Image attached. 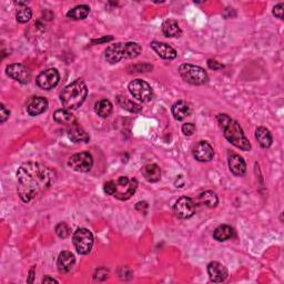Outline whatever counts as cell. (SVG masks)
Masks as SVG:
<instances>
[{
    "instance_id": "6da1fadb",
    "label": "cell",
    "mask_w": 284,
    "mask_h": 284,
    "mask_svg": "<svg viewBox=\"0 0 284 284\" xmlns=\"http://www.w3.org/2000/svg\"><path fill=\"white\" fill-rule=\"evenodd\" d=\"M18 195L28 203L46 192L55 182V173L46 165L37 162L21 164L17 171Z\"/></svg>"
},
{
    "instance_id": "7a4b0ae2",
    "label": "cell",
    "mask_w": 284,
    "mask_h": 284,
    "mask_svg": "<svg viewBox=\"0 0 284 284\" xmlns=\"http://www.w3.org/2000/svg\"><path fill=\"white\" fill-rule=\"evenodd\" d=\"M217 122L223 130V135L225 139L228 140L231 144H233L238 149L243 151L251 150V143L245 137L242 127L236 120L231 119L228 115H219L217 116Z\"/></svg>"
},
{
    "instance_id": "3957f363",
    "label": "cell",
    "mask_w": 284,
    "mask_h": 284,
    "mask_svg": "<svg viewBox=\"0 0 284 284\" xmlns=\"http://www.w3.org/2000/svg\"><path fill=\"white\" fill-rule=\"evenodd\" d=\"M88 96V88L82 79H77L65 87L60 94V100L65 109L75 110L82 105Z\"/></svg>"
},
{
    "instance_id": "277c9868",
    "label": "cell",
    "mask_w": 284,
    "mask_h": 284,
    "mask_svg": "<svg viewBox=\"0 0 284 284\" xmlns=\"http://www.w3.org/2000/svg\"><path fill=\"white\" fill-rule=\"evenodd\" d=\"M138 189V181L135 178L120 177L105 184L103 190L108 196H112L119 200H129Z\"/></svg>"
},
{
    "instance_id": "5b68a950",
    "label": "cell",
    "mask_w": 284,
    "mask_h": 284,
    "mask_svg": "<svg viewBox=\"0 0 284 284\" xmlns=\"http://www.w3.org/2000/svg\"><path fill=\"white\" fill-rule=\"evenodd\" d=\"M142 51L137 42H118L109 46L105 51V58L110 64H118L122 59H132L138 57Z\"/></svg>"
},
{
    "instance_id": "8992f818",
    "label": "cell",
    "mask_w": 284,
    "mask_h": 284,
    "mask_svg": "<svg viewBox=\"0 0 284 284\" xmlns=\"http://www.w3.org/2000/svg\"><path fill=\"white\" fill-rule=\"evenodd\" d=\"M179 73L184 81L193 86H202L208 82V73L206 70L191 64H183L179 67Z\"/></svg>"
},
{
    "instance_id": "52a82bcc",
    "label": "cell",
    "mask_w": 284,
    "mask_h": 284,
    "mask_svg": "<svg viewBox=\"0 0 284 284\" xmlns=\"http://www.w3.org/2000/svg\"><path fill=\"white\" fill-rule=\"evenodd\" d=\"M72 242L75 251L79 254L86 255L90 253L93 247V235L88 229L80 228L77 231H74Z\"/></svg>"
},
{
    "instance_id": "ba28073f",
    "label": "cell",
    "mask_w": 284,
    "mask_h": 284,
    "mask_svg": "<svg viewBox=\"0 0 284 284\" xmlns=\"http://www.w3.org/2000/svg\"><path fill=\"white\" fill-rule=\"evenodd\" d=\"M129 91L132 97L140 102H149L153 99V90L144 80L136 79L129 83Z\"/></svg>"
},
{
    "instance_id": "9c48e42d",
    "label": "cell",
    "mask_w": 284,
    "mask_h": 284,
    "mask_svg": "<svg viewBox=\"0 0 284 284\" xmlns=\"http://www.w3.org/2000/svg\"><path fill=\"white\" fill-rule=\"evenodd\" d=\"M173 211L174 214H176L179 219H190V217L196 214L197 203L191 198L182 197L177 200L176 205L173 207Z\"/></svg>"
},
{
    "instance_id": "30bf717a",
    "label": "cell",
    "mask_w": 284,
    "mask_h": 284,
    "mask_svg": "<svg viewBox=\"0 0 284 284\" xmlns=\"http://www.w3.org/2000/svg\"><path fill=\"white\" fill-rule=\"evenodd\" d=\"M68 165L75 172L86 173L92 169L93 158L89 152L75 153L72 157H70L68 161Z\"/></svg>"
},
{
    "instance_id": "8fae6325",
    "label": "cell",
    "mask_w": 284,
    "mask_h": 284,
    "mask_svg": "<svg viewBox=\"0 0 284 284\" xmlns=\"http://www.w3.org/2000/svg\"><path fill=\"white\" fill-rule=\"evenodd\" d=\"M60 80V74L58 72V70L55 68L47 69L42 72L39 73V75L37 77V84L41 89L44 90H50L57 87V84L59 83Z\"/></svg>"
},
{
    "instance_id": "7c38bea8",
    "label": "cell",
    "mask_w": 284,
    "mask_h": 284,
    "mask_svg": "<svg viewBox=\"0 0 284 284\" xmlns=\"http://www.w3.org/2000/svg\"><path fill=\"white\" fill-rule=\"evenodd\" d=\"M6 73L8 77H10L11 79L16 80V81L22 84H27L31 79V73L29 69L21 64L9 65L6 68Z\"/></svg>"
},
{
    "instance_id": "4fadbf2b",
    "label": "cell",
    "mask_w": 284,
    "mask_h": 284,
    "mask_svg": "<svg viewBox=\"0 0 284 284\" xmlns=\"http://www.w3.org/2000/svg\"><path fill=\"white\" fill-rule=\"evenodd\" d=\"M213 155H214V150L207 141H199L193 148V157L200 162H208L212 160Z\"/></svg>"
},
{
    "instance_id": "5bb4252c",
    "label": "cell",
    "mask_w": 284,
    "mask_h": 284,
    "mask_svg": "<svg viewBox=\"0 0 284 284\" xmlns=\"http://www.w3.org/2000/svg\"><path fill=\"white\" fill-rule=\"evenodd\" d=\"M208 274H209L210 280L212 282H223L226 278H228V270L223 266V264L213 261L210 262L208 266Z\"/></svg>"
},
{
    "instance_id": "9a60e30c",
    "label": "cell",
    "mask_w": 284,
    "mask_h": 284,
    "mask_svg": "<svg viewBox=\"0 0 284 284\" xmlns=\"http://www.w3.org/2000/svg\"><path fill=\"white\" fill-rule=\"evenodd\" d=\"M48 100L44 97H34L30 99V101L27 105V112L30 116L36 117L44 113L48 109Z\"/></svg>"
},
{
    "instance_id": "2e32d148",
    "label": "cell",
    "mask_w": 284,
    "mask_h": 284,
    "mask_svg": "<svg viewBox=\"0 0 284 284\" xmlns=\"http://www.w3.org/2000/svg\"><path fill=\"white\" fill-rule=\"evenodd\" d=\"M151 48H152L155 51V54L161 57L162 59L172 60L176 59L178 56L176 49H173L171 46H169L167 44H163V42L152 41L151 42Z\"/></svg>"
},
{
    "instance_id": "e0dca14e",
    "label": "cell",
    "mask_w": 284,
    "mask_h": 284,
    "mask_svg": "<svg viewBox=\"0 0 284 284\" xmlns=\"http://www.w3.org/2000/svg\"><path fill=\"white\" fill-rule=\"evenodd\" d=\"M75 263V257L70 251H63L59 254L58 260H57V267H58L59 272L68 273L71 271Z\"/></svg>"
},
{
    "instance_id": "ac0fdd59",
    "label": "cell",
    "mask_w": 284,
    "mask_h": 284,
    "mask_svg": "<svg viewBox=\"0 0 284 284\" xmlns=\"http://www.w3.org/2000/svg\"><path fill=\"white\" fill-rule=\"evenodd\" d=\"M229 169L234 176H243L247 171V163L241 155L231 153L229 157Z\"/></svg>"
},
{
    "instance_id": "d6986e66",
    "label": "cell",
    "mask_w": 284,
    "mask_h": 284,
    "mask_svg": "<svg viewBox=\"0 0 284 284\" xmlns=\"http://www.w3.org/2000/svg\"><path fill=\"white\" fill-rule=\"evenodd\" d=\"M68 137L71 141L75 142V143H80V142L87 143V142H89V140H90L89 135L77 124H73V125L69 126Z\"/></svg>"
},
{
    "instance_id": "ffe728a7",
    "label": "cell",
    "mask_w": 284,
    "mask_h": 284,
    "mask_svg": "<svg viewBox=\"0 0 284 284\" xmlns=\"http://www.w3.org/2000/svg\"><path fill=\"white\" fill-rule=\"evenodd\" d=\"M172 115L176 120L182 121L191 115V107L186 101H178L172 106Z\"/></svg>"
},
{
    "instance_id": "44dd1931",
    "label": "cell",
    "mask_w": 284,
    "mask_h": 284,
    "mask_svg": "<svg viewBox=\"0 0 284 284\" xmlns=\"http://www.w3.org/2000/svg\"><path fill=\"white\" fill-rule=\"evenodd\" d=\"M142 176L148 182H158L161 178V169L157 164H146L141 170Z\"/></svg>"
},
{
    "instance_id": "7402d4cb",
    "label": "cell",
    "mask_w": 284,
    "mask_h": 284,
    "mask_svg": "<svg viewBox=\"0 0 284 284\" xmlns=\"http://www.w3.org/2000/svg\"><path fill=\"white\" fill-rule=\"evenodd\" d=\"M255 138H257L259 144L264 149L270 148L273 142L271 132H270V130L264 127L257 128V130H255Z\"/></svg>"
},
{
    "instance_id": "603a6c76",
    "label": "cell",
    "mask_w": 284,
    "mask_h": 284,
    "mask_svg": "<svg viewBox=\"0 0 284 284\" xmlns=\"http://www.w3.org/2000/svg\"><path fill=\"white\" fill-rule=\"evenodd\" d=\"M162 32L165 37L168 38H174V37H180L182 35L181 28L179 27V23L173 20V19H169V20H165L162 25Z\"/></svg>"
},
{
    "instance_id": "cb8c5ba5",
    "label": "cell",
    "mask_w": 284,
    "mask_h": 284,
    "mask_svg": "<svg viewBox=\"0 0 284 284\" xmlns=\"http://www.w3.org/2000/svg\"><path fill=\"white\" fill-rule=\"evenodd\" d=\"M54 119L56 122L60 125H68L71 126L75 124V118L67 109H59L54 113Z\"/></svg>"
},
{
    "instance_id": "d4e9b609",
    "label": "cell",
    "mask_w": 284,
    "mask_h": 284,
    "mask_svg": "<svg viewBox=\"0 0 284 284\" xmlns=\"http://www.w3.org/2000/svg\"><path fill=\"white\" fill-rule=\"evenodd\" d=\"M233 233L234 231L230 225L222 224L217 226L214 232H213V238H214V240L219 241V242H224V241L231 239L233 236Z\"/></svg>"
},
{
    "instance_id": "484cf974",
    "label": "cell",
    "mask_w": 284,
    "mask_h": 284,
    "mask_svg": "<svg viewBox=\"0 0 284 284\" xmlns=\"http://www.w3.org/2000/svg\"><path fill=\"white\" fill-rule=\"evenodd\" d=\"M113 106L108 99H101L94 105V111L101 118H108L112 113Z\"/></svg>"
},
{
    "instance_id": "4316f807",
    "label": "cell",
    "mask_w": 284,
    "mask_h": 284,
    "mask_svg": "<svg viewBox=\"0 0 284 284\" xmlns=\"http://www.w3.org/2000/svg\"><path fill=\"white\" fill-rule=\"evenodd\" d=\"M90 12V7L87 4H80L71 9L67 12V17L72 19V20H82V19H86Z\"/></svg>"
},
{
    "instance_id": "83f0119b",
    "label": "cell",
    "mask_w": 284,
    "mask_h": 284,
    "mask_svg": "<svg viewBox=\"0 0 284 284\" xmlns=\"http://www.w3.org/2000/svg\"><path fill=\"white\" fill-rule=\"evenodd\" d=\"M199 202L208 208H215L219 203V199L213 191H205L199 196Z\"/></svg>"
},
{
    "instance_id": "f1b7e54d",
    "label": "cell",
    "mask_w": 284,
    "mask_h": 284,
    "mask_svg": "<svg viewBox=\"0 0 284 284\" xmlns=\"http://www.w3.org/2000/svg\"><path fill=\"white\" fill-rule=\"evenodd\" d=\"M117 101H118V103H119V106L122 109H125V110L129 111V112L138 113V112L141 111V109H142V107L140 105H138V103H136L134 101L129 100V99L126 98V97L119 96V97L117 98Z\"/></svg>"
},
{
    "instance_id": "f546056e",
    "label": "cell",
    "mask_w": 284,
    "mask_h": 284,
    "mask_svg": "<svg viewBox=\"0 0 284 284\" xmlns=\"http://www.w3.org/2000/svg\"><path fill=\"white\" fill-rule=\"evenodd\" d=\"M31 17H32V11H31L30 8H28L27 6H25V7H21V8L18 9L17 15H16L18 22L26 23L30 20Z\"/></svg>"
},
{
    "instance_id": "4dcf8cb0",
    "label": "cell",
    "mask_w": 284,
    "mask_h": 284,
    "mask_svg": "<svg viewBox=\"0 0 284 284\" xmlns=\"http://www.w3.org/2000/svg\"><path fill=\"white\" fill-rule=\"evenodd\" d=\"M55 230H56L57 235H58L60 239L68 238V236L71 234L70 226L67 223H65V222H60V223L57 224Z\"/></svg>"
},
{
    "instance_id": "1f68e13d",
    "label": "cell",
    "mask_w": 284,
    "mask_h": 284,
    "mask_svg": "<svg viewBox=\"0 0 284 284\" xmlns=\"http://www.w3.org/2000/svg\"><path fill=\"white\" fill-rule=\"evenodd\" d=\"M196 131V126L193 124H184L182 126V132L184 136H192Z\"/></svg>"
},
{
    "instance_id": "d6a6232c",
    "label": "cell",
    "mask_w": 284,
    "mask_h": 284,
    "mask_svg": "<svg viewBox=\"0 0 284 284\" xmlns=\"http://www.w3.org/2000/svg\"><path fill=\"white\" fill-rule=\"evenodd\" d=\"M9 115H10V111L7 110L3 105H0V122H1V124H3V122L8 119Z\"/></svg>"
},
{
    "instance_id": "836d02e7",
    "label": "cell",
    "mask_w": 284,
    "mask_h": 284,
    "mask_svg": "<svg viewBox=\"0 0 284 284\" xmlns=\"http://www.w3.org/2000/svg\"><path fill=\"white\" fill-rule=\"evenodd\" d=\"M283 8H284L283 2L277 4V6L273 8V15L279 19H283Z\"/></svg>"
},
{
    "instance_id": "e575fe53",
    "label": "cell",
    "mask_w": 284,
    "mask_h": 284,
    "mask_svg": "<svg viewBox=\"0 0 284 284\" xmlns=\"http://www.w3.org/2000/svg\"><path fill=\"white\" fill-rule=\"evenodd\" d=\"M208 66H209V68L212 70H219V69L223 68V65H221V64L217 63V61L212 60V59L208 61Z\"/></svg>"
},
{
    "instance_id": "d590c367",
    "label": "cell",
    "mask_w": 284,
    "mask_h": 284,
    "mask_svg": "<svg viewBox=\"0 0 284 284\" xmlns=\"http://www.w3.org/2000/svg\"><path fill=\"white\" fill-rule=\"evenodd\" d=\"M42 283H58V281H57L56 279H54V278L46 277L44 280H42Z\"/></svg>"
},
{
    "instance_id": "8d00e7d4",
    "label": "cell",
    "mask_w": 284,
    "mask_h": 284,
    "mask_svg": "<svg viewBox=\"0 0 284 284\" xmlns=\"http://www.w3.org/2000/svg\"><path fill=\"white\" fill-rule=\"evenodd\" d=\"M34 271H35V268H32L31 271H30V279H28L27 282L32 283V281H34V280H32V278H34Z\"/></svg>"
}]
</instances>
